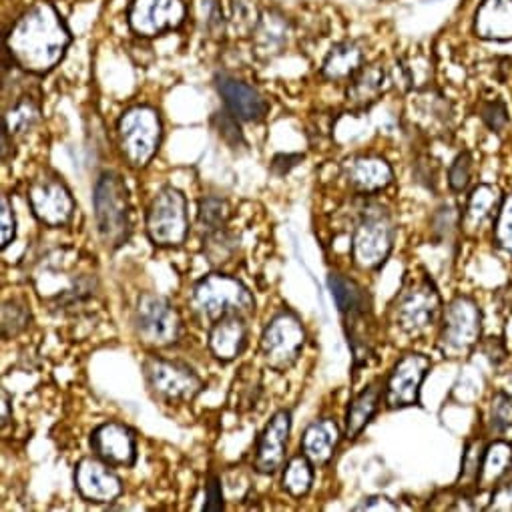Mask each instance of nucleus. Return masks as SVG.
<instances>
[{
	"instance_id": "28",
	"label": "nucleus",
	"mask_w": 512,
	"mask_h": 512,
	"mask_svg": "<svg viewBox=\"0 0 512 512\" xmlns=\"http://www.w3.org/2000/svg\"><path fill=\"white\" fill-rule=\"evenodd\" d=\"M314 462L302 452L288 460L282 472V488L292 498H304L314 486Z\"/></svg>"
},
{
	"instance_id": "6",
	"label": "nucleus",
	"mask_w": 512,
	"mask_h": 512,
	"mask_svg": "<svg viewBox=\"0 0 512 512\" xmlns=\"http://www.w3.org/2000/svg\"><path fill=\"white\" fill-rule=\"evenodd\" d=\"M117 139L123 159L133 169H145L157 155L163 141V123L149 105L127 109L117 121Z\"/></svg>"
},
{
	"instance_id": "33",
	"label": "nucleus",
	"mask_w": 512,
	"mask_h": 512,
	"mask_svg": "<svg viewBox=\"0 0 512 512\" xmlns=\"http://www.w3.org/2000/svg\"><path fill=\"white\" fill-rule=\"evenodd\" d=\"M492 237L496 247L512 258V193L504 195L502 207L492 225Z\"/></svg>"
},
{
	"instance_id": "20",
	"label": "nucleus",
	"mask_w": 512,
	"mask_h": 512,
	"mask_svg": "<svg viewBox=\"0 0 512 512\" xmlns=\"http://www.w3.org/2000/svg\"><path fill=\"white\" fill-rule=\"evenodd\" d=\"M217 91L225 103V109L239 121L258 123L270 111L268 99L258 89L233 77H217Z\"/></svg>"
},
{
	"instance_id": "2",
	"label": "nucleus",
	"mask_w": 512,
	"mask_h": 512,
	"mask_svg": "<svg viewBox=\"0 0 512 512\" xmlns=\"http://www.w3.org/2000/svg\"><path fill=\"white\" fill-rule=\"evenodd\" d=\"M444 304L434 280L426 274H406L392 304L396 328L408 338H420L442 320Z\"/></svg>"
},
{
	"instance_id": "5",
	"label": "nucleus",
	"mask_w": 512,
	"mask_h": 512,
	"mask_svg": "<svg viewBox=\"0 0 512 512\" xmlns=\"http://www.w3.org/2000/svg\"><path fill=\"white\" fill-rule=\"evenodd\" d=\"M191 306L211 326L225 314L237 312L249 316L255 310V298L241 280L223 272H211L191 288Z\"/></svg>"
},
{
	"instance_id": "38",
	"label": "nucleus",
	"mask_w": 512,
	"mask_h": 512,
	"mask_svg": "<svg viewBox=\"0 0 512 512\" xmlns=\"http://www.w3.org/2000/svg\"><path fill=\"white\" fill-rule=\"evenodd\" d=\"M0 225H3L0 243H3V249H7L17 237V215H15V207L7 195H3V213H0Z\"/></svg>"
},
{
	"instance_id": "19",
	"label": "nucleus",
	"mask_w": 512,
	"mask_h": 512,
	"mask_svg": "<svg viewBox=\"0 0 512 512\" xmlns=\"http://www.w3.org/2000/svg\"><path fill=\"white\" fill-rule=\"evenodd\" d=\"M249 346V326L245 314H225L209 326L207 348L221 364H231Z\"/></svg>"
},
{
	"instance_id": "1",
	"label": "nucleus",
	"mask_w": 512,
	"mask_h": 512,
	"mask_svg": "<svg viewBox=\"0 0 512 512\" xmlns=\"http://www.w3.org/2000/svg\"><path fill=\"white\" fill-rule=\"evenodd\" d=\"M71 45V33L49 3L31 7L7 35V55L31 75L51 73Z\"/></svg>"
},
{
	"instance_id": "42",
	"label": "nucleus",
	"mask_w": 512,
	"mask_h": 512,
	"mask_svg": "<svg viewBox=\"0 0 512 512\" xmlns=\"http://www.w3.org/2000/svg\"><path fill=\"white\" fill-rule=\"evenodd\" d=\"M304 159V155H278L274 161H272V171L280 177L288 175L290 169H294L300 161Z\"/></svg>"
},
{
	"instance_id": "31",
	"label": "nucleus",
	"mask_w": 512,
	"mask_h": 512,
	"mask_svg": "<svg viewBox=\"0 0 512 512\" xmlns=\"http://www.w3.org/2000/svg\"><path fill=\"white\" fill-rule=\"evenodd\" d=\"M229 215H231V207L223 197L209 195L199 201V225L203 227L205 233L223 229Z\"/></svg>"
},
{
	"instance_id": "17",
	"label": "nucleus",
	"mask_w": 512,
	"mask_h": 512,
	"mask_svg": "<svg viewBox=\"0 0 512 512\" xmlns=\"http://www.w3.org/2000/svg\"><path fill=\"white\" fill-rule=\"evenodd\" d=\"M292 424H294L292 410L282 408L270 418V422L262 430L258 444H255V456H253V468L260 474L272 476L286 466Z\"/></svg>"
},
{
	"instance_id": "30",
	"label": "nucleus",
	"mask_w": 512,
	"mask_h": 512,
	"mask_svg": "<svg viewBox=\"0 0 512 512\" xmlns=\"http://www.w3.org/2000/svg\"><path fill=\"white\" fill-rule=\"evenodd\" d=\"M39 117H41L39 105L31 97H25L11 111H7V115H5V131L11 137L25 135V133H29L37 125Z\"/></svg>"
},
{
	"instance_id": "43",
	"label": "nucleus",
	"mask_w": 512,
	"mask_h": 512,
	"mask_svg": "<svg viewBox=\"0 0 512 512\" xmlns=\"http://www.w3.org/2000/svg\"><path fill=\"white\" fill-rule=\"evenodd\" d=\"M11 420V402H9V394L3 392V426H7Z\"/></svg>"
},
{
	"instance_id": "7",
	"label": "nucleus",
	"mask_w": 512,
	"mask_h": 512,
	"mask_svg": "<svg viewBox=\"0 0 512 512\" xmlns=\"http://www.w3.org/2000/svg\"><path fill=\"white\" fill-rule=\"evenodd\" d=\"M308 332L302 318L284 308L270 318L260 338V354L272 372H290L306 346Z\"/></svg>"
},
{
	"instance_id": "3",
	"label": "nucleus",
	"mask_w": 512,
	"mask_h": 512,
	"mask_svg": "<svg viewBox=\"0 0 512 512\" xmlns=\"http://www.w3.org/2000/svg\"><path fill=\"white\" fill-rule=\"evenodd\" d=\"M396 243L394 215L382 203L362 207L352 231V262L362 272H378L390 260Z\"/></svg>"
},
{
	"instance_id": "9",
	"label": "nucleus",
	"mask_w": 512,
	"mask_h": 512,
	"mask_svg": "<svg viewBox=\"0 0 512 512\" xmlns=\"http://www.w3.org/2000/svg\"><path fill=\"white\" fill-rule=\"evenodd\" d=\"M133 326L139 342L151 350L173 348L183 334V320L177 308L159 294L139 296Z\"/></svg>"
},
{
	"instance_id": "41",
	"label": "nucleus",
	"mask_w": 512,
	"mask_h": 512,
	"mask_svg": "<svg viewBox=\"0 0 512 512\" xmlns=\"http://www.w3.org/2000/svg\"><path fill=\"white\" fill-rule=\"evenodd\" d=\"M362 510H398V504L392 502L388 496H382V494H374V496H368L364 498L360 504L354 506V512H362Z\"/></svg>"
},
{
	"instance_id": "39",
	"label": "nucleus",
	"mask_w": 512,
	"mask_h": 512,
	"mask_svg": "<svg viewBox=\"0 0 512 512\" xmlns=\"http://www.w3.org/2000/svg\"><path fill=\"white\" fill-rule=\"evenodd\" d=\"M225 508V502H223V486H221V478L219 476H209L207 478V484H205V500H203V506L201 510H207V512H219Z\"/></svg>"
},
{
	"instance_id": "25",
	"label": "nucleus",
	"mask_w": 512,
	"mask_h": 512,
	"mask_svg": "<svg viewBox=\"0 0 512 512\" xmlns=\"http://www.w3.org/2000/svg\"><path fill=\"white\" fill-rule=\"evenodd\" d=\"M388 81H390V77H388V73L384 71V67H380V65L362 67V69L350 79V85H348V91H346L348 103H350L354 109H358V111L370 109V107H372L374 103H378L380 97L384 95Z\"/></svg>"
},
{
	"instance_id": "26",
	"label": "nucleus",
	"mask_w": 512,
	"mask_h": 512,
	"mask_svg": "<svg viewBox=\"0 0 512 512\" xmlns=\"http://www.w3.org/2000/svg\"><path fill=\"white\" fill-rule=\"evenodd\" d=\"M510 472H512V444H508L506 440H494L484 450L478 490L492 492Z\"/></svg>"
},
{
	"instance_id": "13",
	"label": "nucleus",
	"mask_w": 512,
	"mask_h": 512,
	"mask_svg": "<svg viewBox=\"0 0 512 512\" xmlns=\"http://www.w3.org/2000/svg\"><path fill=\"white\" fill-rule=\"evenodd\" d=\"M432 370V360L420 352L404 354L386 378L384 402L390 410L420 406V392L426 376Z\"/></svg>"
},
{
	"instance_id": "27",
	"label": "nucleus",
	"mask_w": 512,
	"mask_h": 512,
	"mask_svg": "<svg viewBox=\"0 0 512 512\" xmlns=\"http://www.w3.org/2000/svg\"><path fill=\"white\" fill-rule=\"evenodd\" d=\"M362 63H364V55L356 43H350V41L340 43L324 59L322 77L334 83L350 81L362 69Z\"/></svg>"
},
{
	"instance_id": "32",
	"label": "nucleus",
	"mask_w": 512,
	"mask_h": 512,
	"mask_svg": "<svg viewBox=\"0 0 512 512\" xmlns=\"http://www.w3.org/2000/svg\"><path fill=\"white\" fill-rule=\"evenodd\" d=\"M486 446L480 440L468 442L466 450L462 454V464H460V486L462 490L474 486L478 490V478H480V468H482V458H484Z\"/></svg>"
},
{
	"instance_id": "14",
	"label": "nucleus",
	"mask_w": 512,
	"mask_h": 512,
	"mask_svg": "<svg viewBox=\"0 0 512 512\" xmlns=\"http://www.w3.org/2000/svg\"><path fill=\"white\" fill-rule=\"evenodd\" d=\"M183 0H133L129 7V27L135 35L153 39L177 31L185 23Z\"/></svg>"
},
{
	"instance_id": "15",
	"label": "nucleus",
	"mask_w": 512,
	"mask_h": 512,
	"mask_svg": "<svg viewBox=\"0 0 512 512\" xmlns=\"http://www.w3.org/2000/svg\"><path fill=\"white\" fill-rule=\"evenodd\" d=\"M73 480L79 496L91 504H113L123 494V480L95 454L77 462Z\"/></svg>"
},
{
	"instance_id": "11",
	"label": "nucleus",
	"mask_w": 512,
	"mask_h": 512,
	"mask_svg": "<svg viewBox=\"0 0 512 512\" xmlns=\"http://www.w3.org/2000/svg\"><path fill=\"white\" fill-rule=\"evenodd\" d=\"M482 334V310L470 296L452 298L440 320L438 348L444 358L466 356L480 340Z\"/></svg>"
},
{
	"instance_id": "37",
	"label": "nucleus",
	"mask_w": 512,
	"mask_h": 512,
	"mask_svg": "<svg viewBox=\"0 0 512 512\" xmlns=\"http://www.w3.org/2000/svg\"><path fill=\"white\" fill-rule=\"evenodd\" d=\"M480 119H482V123H484L492 133H496V135H500V133L508 127V123H510V119H508V109H506V105H504L500 99L482 103V107H480Z\"/></svg>"
},
{
	"instance_id": "4",
	"label": "nucleus",
	"mask_w": 512,
	"mask_h": 512,
	"mask_svg": "<svg viewBox=\"0 0 512 512\" xmlns=\"http://www.w3.org/2000/svg\"><path fill=\"white\" fill-rule=\"evenodd\" d=\"M93 209L99 237L105 247H123L133 233V209L129 187L115 171L99 175L93 189Z\"/></svg>"
},
{
	"instance_id": "16",
	"label": "nucleus",
	"mask_w": 512,
	"mask_h": 512,
	"mask_svg": "<svg viewBox=\"0 0 512 512\" xmlns=\"http://www.w3.org/2000/svg\"><path fill=\"white\" fill-rule=\"evenodd\" d=\"M89 446L97 458L113 468H133L139 458L137 434L123 422H103L89 438Z\"/></svg>"
},
{
	"instance_id": "8",
	"label": "nucleus",
	"mask_w": 512,
	"mask_h": 512,
	"mask_svg": "<svg viewBox=\"0 0 512 512\" xmlns=\"http://www.w3.org/2000/svg\"><path fill=\"white\" fill-rule=\"evenodd\" d=\"M149 241L161 249L181 247L189 235L187 199L177 187H163L149 203L145 217Z\"/></svg>"
},
{
	"instance_id": "24",
	"label": "nucleus",
	"mask_w": 512,
	"mask_h": 512,
	"mask_svg": "<svg viewBox=\"0 0 512 512\" xmlns=\"http://www.w3.org/2000/svg\"><path fill=\"white\" fill-rule=\"evenodd\" d=\"M344 432L340 430L338 422L334 418H318L302 434V452L314 462V466H326L342 440Z\"/></svg>"
},
{
	"instance_id": "36",
	"label": "nucleus",
	"mask_w": 512,
	"mask_h": 512,
	"mask_svg": "<svg viewBox=\"0 0 512 512\" xmlns=\"http://www.w3.org/2000/svg\"><path fill=\"white\" fill-rule=\"evenodd\" d=\"M29 320H31V312L23 302L19 300L7 302L3 308V336L13 338L21 334L29 326Z\"/></svg>"
},
{
	"instance_id": "22",
	"label": "nucleus",
	"mask_w": 512,
	"mask_h": 512,
	"mask_svg": "<svg viewBox=\"0 0 512 512\" xmlns=\"http://www.w3.org/2000/svg\"><path fill=\"white\" fill-rule=\"evenodd\" d=\"M384 390L386 380L376 378L350 400L344 416V436L348 440H356L358 436H362L368 424L376 418L384 400Z\"/></svg>"
},
{
	"instance_id": "40",
	"label": "nucleus",
	"mask_w": 512,
	"mask_h": 512,
	"mask_svg": "<svg viewBox=\"0 0 512 512\" xmlns=\"http://www.w3.org/2000/svg\"><path fill=\"white\" fill-rule=\"evenodd\" d=\"M488 510H512V472L492 490Z\"/></svg>"
},
{
	"instance_id": "23",
	"label": "nucleus",
	"mask_w": 512,
	"mask_h": 512,
	"mask_svg": "<svg viewBox=\"0 0 512 512\" xmlns=\"http://www.w3.org/2000/svg\"><path fill=\"white\" fill-rule=\"evenodd\" d=\"M472 29L482 41H512V0H482L474 13Z\"/></svg>"
},
{
	"instance_id": "18",
	"label": "nucleus",
	"mask_w": 512,
	"mask_h": 512,
	"mask_svg": "<svg viewBox=\"0 0 512 512\" xmlns=\"http://www.w3.org/2000/svg\"><path fill=\"white\" fill-rule=\"evenodd\" d=\"M342 175L348 187L362 197H374L394 183V169L380 155H356L346 159Z\"/></svg>"
},
{
	"instance_id": "34",
	"label": "nucleus",
	"mask_w": 512,
	"mask_h": 512,
	"mask_svg": "<svg viewBox=\"0 0 512 512\" xmlns=\"http://www.w3.org/2000/svg\"><path fill=\"white\" fill-rule=\"evenodd\" d=\"M488 424L490 430L496 434H502L508 428H512V394L494 392V396L490 398Z\"/></svg>"
},
{
	"instance_id": "21",
	"label": "nucleus",
	"mask_w": 512,
	"mask_h": 512,
	"mask_svg": "<svg viewBox=\"0 0 512 512\" xmlns=\"http://www.w3.org/2000/svg\"><path fill=\"white\" fill-rule=\"evenodd\" d=\"M502 201H504V193L500 191L498 185H490V183L476 185L468 195L464 215L460 219V227L468 235H480L486 227L494 225L498 211L502 207Z\"/></svg>"
},
{
	"instance_id": "12",
	"label": "nucleus",
	"mask_w": 512,
	"mask_h": 512,
	"mask_svg": "<svg viewBox=\"0 0 512 512\" xmlns=\"http://www.w3.org/2000/svg\"><path fill=\"white\" fill-rule=\"evenodd\" d=\"M27 201L35 219L51 229L67 227L75 217V197L61 175L43 171L27 189Z\"/></svg>"
},
{
	"instance_id": "35",
	"label": "nucleus",
	"mask_w": 512,
	"mask_h": 512,
	"mask_svg": "<svg viewBox=\"0 0 512 512\" xmlns=\"http://www.w3.org/2000/svg\"><path fill=\"white\" fill-rule=\"evenodd\" d=\"M474 173V159L470 151H462L456 155L448 169V185L454 193H464L472 181Z\"/></svg>"
},
{
	"instance_id": "29",
	"label": "nucleus",
	"mask_w": 512,
	"mask_h": 512,
	"mask_svg": "<svg viewBox=\"0 0 512 512\" xmlns=\"http://www.w3.org/2000/svg\"><path fill=\"white\" fill-rule=\"evenodd\" d=\"M253 35L262 53L266 55L280 53V49L288 43V21L278 13H270L258 23Z\"/></svg>"
},
{
	"instance_id": "10",
	"label": "nucleus",
	"mask_w": 512,
	"mask_h": 512,
	"mask_svg": "<svg viewBox=\"0 0 512 512\" xmlns=\"http://www.w3.org/2000/svg\"><path fill=\"white\" fill-rule=\"evenodd\" d=\"M141 372L149 392L167 404H187L203 390L201 376L185 362L163 356H147Z\"/></svg>"
}]
</instances>
